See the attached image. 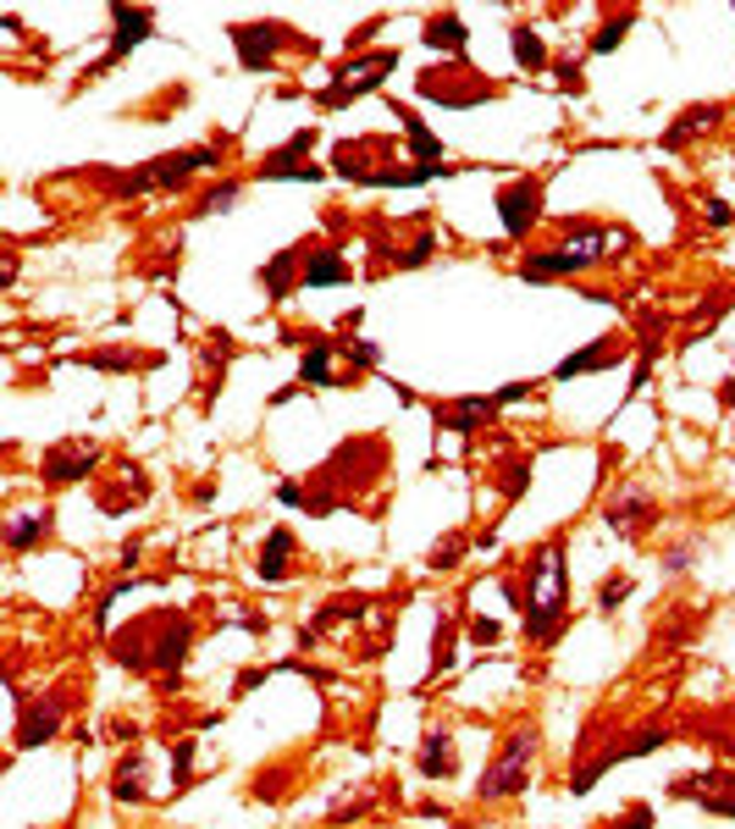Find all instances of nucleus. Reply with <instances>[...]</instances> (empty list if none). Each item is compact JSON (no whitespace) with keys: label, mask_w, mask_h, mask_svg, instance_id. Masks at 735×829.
<instances>
[{"label":"nucleus","mask_w":735,"mask_h":829,"mask_svg":"<svg viewBox=\"0 0 735 829\" xmlns=\"http://www.w3.org/2000/svg\"><path fill=\"white\" fill-rule=\"evenodd\" d=\"M498 205H504V227H509V232L520 238V232H526V227L537 221V205H542V189H537V183H509Z\"/></svg>","instance_id":"obj_8"},{"label":"nucleus","mask_w":735,"mask_h":829,"mask_svg":"<svg viewBox=\"0 0 735 829\" xmlns=\"http://www.w3.org/2000/svg\"><path fill=\"white\" fill-rule=\"evenodd\" d=\"M310 139H315L310 128H304V133H293V144H288V149H277V155H272V160L261 166V178H321V172H315V166L304 160V149H310Z\"/></svg>","instance_id":"obj_7"},{"label":"nucleus","mask_w":735,"mask_h":829,"mask_svg":"<svg viewBox=\"0 0 735 829\" xmlns=\"http://www.w3.org/2000/svg\"><path fill=\"white\" fill-rule=\"evenodd\" d=\"M515 56L526 61V67H542L547 56H542V39L531 34V28H515Z\"/></svg>","instance_id":"obj_22"},{"label":"nucleus","mask_w":735,"mask_h":829,"mask_svg":"<svg viewBox=\"0 0 735 829\" xmlns=\"http://www.w3.org/2000/svg\"><path fill=\"white\" fill-rule=\"evenodd\" d=\"M288 553H293V537H288V531H272V537H266V553H261V580H282V575H288Z\"/></svg>","instance_id":"obj_13"},{"label":"nucleus","mask_w":735,"mask_h":829,"mask_svg":"<svg viewBox=\"0 0 735 829\" xmlns=\"http://www.w3.org/2000/svg\"><path fill=\"white\" fill-rule=\"evenodd\" d=\"M531 758H537V730H515L509 746H504V758L493 764V774L481 780V796L486 802H498V796H515L531 774Z\"/></svg>","instance_id":"obj_3"},{"label":"nucleus","mask_w":735,"mask_h":829,"mask_svg":"<svg viewBox=\"0 0 735 829\" xmlns=\"http://www.w3.org/2000/svg\"><path fill=\"white\" fill-rule=\"evenodd\" d=\"M625 592H630V580H609V587H603V598H598V603H603V609H614V603H619Z\"/></svg>","instance_id":"obj_23"},{"label":"nucleus","mask_w":735,"mask_h":829,"mask_svg":"<svg viewBox=\"0 0 735 829\" xmlns=\"http://www.w3.org/2000/svg\"><path fill=\"white\" fill-rule=\"evenodd\" d=\"M619 243H625L619 232H598V227H587V232H569L564 243L542 249V255L526 266V277H564V272L603 266V261H609V249H619Z\"/></svg>","instance_id":"obj_2"},{"label":"nucleus","mask_w":735,"mask_h":829,"mask_svg":"<svg viewBox=\"0 0 735 829\" xmlns=\"http://www.w3.org/2000/svg\"><path fill=\"white\" fill-rule=\"evenodd\" d=\"M647 818H652V813H647V807H636V813L625 818V829H647Z\"/></svg>","instance_id":"obj_25"},{"label":"nucleus","mask_w":735,"mask_h":829,"mask_svg":"<svg viewBox=\"0 0 735 829\" xmlns=\"http://www.w3.org/2000/svg\"><path fill=\"white\" fill-rule=\"evenodd\" d=\"M421 774L426 780H443V774H454V741L437 730V735H426V746H421Z\"/></svg>","instance_id":"obj_11"},{"label":"nucleus","mask_w":735,"mask_h":829,"mask_svg":"<svg viewBox=\"0 0 735 829\" xmlns=\"http://www.w3.org/2000/svg\"><path fill=\"white\" fill-rule=\"evenodd\" d=\"M232 200H238V189H232V183H227V189H216V194H210V200H205V211H221V205H232Z\"/></svg>","instance_id":"obj_24"},{"label":"nucleus","mask_w":735,"mask_h":829,"mask_svg":"<svg viewBox=\"0 0 735 829\" xmlns=\"http://www.w3.org/2000/svg\"><path fill=\"white\" fill-rule=\"evenodd\" d=\"M95 465V448L89 443H67V448H56L50 459H45V481H77Z\"/></svg>","instance_id":"obj_9"},{"label":"nucleus","mask_w":735,"mask_h":829,"mask_svg":"<svg viewBox=\"0 0 735 829\" xmlns=\"http://www.w3.org/2000/svg\"><path fill=\"white\" fill-rule=\"evenodd\" d=\"M426 45L459 50V45H465V28H459V17H432V28H426Z\"/></svg>","instance_id":"obj_19"},{"label":"nucleus","mask_w":735,"mask_h":829,"mask_svg":"<svg viewBox=\"0 0 735 829\" xmlns=\"http://www.w3.org/2000/svg\"><path fill=\"white\" fill-rule=\"evenodd\" d=\"M713 122H719V106H691V111L680 117V128H670V133H664V144H686L691 133H708Z\"/></svg>","instance_id":"obj_15"},{"label":"nucleus","mask_w":735,"mask_h":829,"mask_svg":"<svg viewBox=\"0 0 735 829\" xmlns=\"http://www.w3.org/2000/svg\"><path fill=\"white\" fill-rule=\"evenodd\" d=\"M216 160V149H183V155H160V160H149V172L144 178H133L128 189H144V183H183L194 166H210Z\"/></svg>","instance_id":"obj_5"},{"label":"nucleus","mask_w":735,"mask_h":829,"mask_svg":"<svg viewBox=\"0 0 735 829\" xmlns=\"http://www.w3.org/2000/svg\"><path fill=\"white\" fill-rule=\"evenodd\" d=\"M56 724H61V702H56V697H45V708H34V713H28V724H23V746L50 741V735H56Z\"/></svg>","instance_id":"obj_14"},{"label":"nucleus","mask_w":735,"mask_h":829,"mask_svg":"<svg viewBox=\"0 0 735 829\" xmlns=\"http://www.w3.org/2000/svg\"><path fill=\"white\" fill-rule=\"evenodd\" d=\"M647 520H652V504H647L641 492H625L619 504H609V526H619L625 537H630V531H641Z\"/></svg>","instance_id":"obj_10"},{"label":"nucleus","mask_w":735,"mask_h":829,"mask_svg":"<svg viewBox=\"0 0 735 829\" xmlns=\"http://www.w3.org/2000/svg\"><path fill=\"white\" fill-rule=\"evenodd\" d=\"M144 28H149V12H117V45H111V61H117L128 45H138V39H144Z\"/></svg>","instance_id":"obj_16"},{"label":"nucleus","mask_w":735,"mask_h":829,"mask_svg":"<svg viewBox=\"0 0 735 829\" xmlns=\"http://www.w3.org/2000/svg\"><path fill=\"white\" fill-rule=\"evenodd\" d=\"M569 603V587H564V564H558V548H542L537 564H531V603H526V630L537 641L553 636L558 614Z\"/></svg>","instance_id":"obj_1"},{"label":"nucleus","mask_w":735,"mask_h":829,"mask_svg":"<svg viewBox=\"0 0 735 829\" xmlns=\"http://www.w3.org/2000/svg\"><path fill=\"white\" fill-rule=\"evenodd\" d=\"M603 360H619V349H614V338H609L603 349H587V355H576V360H564V365H558V376H576V371H592V365H603Z\"/></svg>","instance_id":"obj_20"},{"label":"nucleus","mask_w":735,"mask_h":829,"mask_svg":"<svg viewBox=\"0 0 735 829\" xmlns=\"http://www.w3.org/2000/svg\"><path fill=\"white\" fill-rule=\"evenodd\" d=\"M304 382H310V387L333 382V344H315V349L304 355Z\"/></svg>","instance_id":"obj_17"},{"label":"nucleus","mask_w":735,"mask_h":829,"mask_svg":"<svg viewBox=\"0 0 735 829\" xmlns=\"http://www.w3.org/2000/svg\"><path fill=\"white\" fill-rule=\"evenodd\" d=\"M34 537H45V515H17V526L7 531V542H12V548H28Z\"/></svg>","instance_id":"obj_21"},{"label":"nucleus","mask_w":735,"mask_h":829,"mask_svg":"<svg viewBox=\"0 0 735 829\" xmlns=\"http://www.w3.org/2000/svg\"><path fill=\"white\" fill-rule=\"evenodd\" d=\"M232 39H238V56H243V67H272V50L288 39V28H277V23H250V28H232Z\"/></svg>","instance_id":"obj_6"},{"label":"nucleus","mask_w":735,"mask_h":829,"mask_svg":"<svg viewBox=\"0 0 735 829\" xmlns=\"http://www.w3.org/2000/svg\"><path fill=\"white\" fill-rule=\"evenodd\" d=\"M333 283H349V261L344 255H315L304 266V288H333Z\"/></svg>","instance_id":"obj_12"},{"label":"nucleus","mask_w":735,"mask_h":829,"mask_svg":"<svg viewBox=\"0 0 735 829\" xmlns=\"http://www.w3.org/2000/svg\"><path fill=\"white\" fill-rule=\"evenodd\" d=\"M393 50H376V56H365V61H354V67H344L338 77L344 83H333V89H326V106H344V100H354V95H365V89H376L382 83V72H393Z\"/></svg>","instance_id":"obj_4"},{"label":"nucleus","mask_w":735,"mask_h":829,"mask_svg":"<svg viewBox=\"0 0 735 829\" xmlns=\"http://www.w3.org/2000/svg\"><path fill=\"white\" fill-rule=\"evenodd\" d=\"M117 796L122 802H144V758H128L117 769Z\"/></svg>","instance_id":"obj_18"}]
</instances>
